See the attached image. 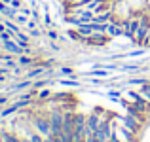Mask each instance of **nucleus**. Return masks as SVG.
I'll use <instances>...</instances> for the list:
<instances>
[{"mask_svg":"<svg viewBox=\"0 0 150 142\" xmlns=\"http://www.w3.org/2000/svg\"><path fill=\"white\" fill-rule=\"evenodd\" d=\"M15 19H17L19 23H25V25L29 23V21H27V15H15Z\"/></svg>","mask_w":150,"mask_h":142,"instance_id":"a878e982","label":"nucleus"},{"mask_svg":"<svg viewBox=\"0 0 150 142\" xmlns=\"http://www.w3.org/2000/svg\"><path fill=\"white\" fill-rule=\"evenodd\" d=\"M118 121L120 123H124L127 129H131L135 135H139L141 131H143V127H144V123H141L139 120H137L135 116H131V114H125V116H120L118 117Z\"/></svg>","mask_w":150,"mask_h":142,"instance_id":"423d86ee","label":"nucleus"},{"mask_svg":"<svg viewBox=\"0 0 150 142\" xmlns=\"http://www.w3.org/2000/svg\"><path fill=\"white\" fill-rule=\"evenodd\" d=\"M2 80H4V76H2V74H0V82H2Z\"/></svg>","mask_w":150,"mask_h":142,"instance_id":"58836bf2","label":"nucleus"},{"mask_svg":"<svg viewBox=\"0 0 150 142\" xmlns=\"http://www.w3.org/2000/svg\"><path fill=\"white\" fill-rule=\"evenodd\" d=\"M139 15L141 13H137V15H131V17H127V19H124L122 21V27H124V34L127 38H131L133 40V36H135V32H137V29H139Z\"/></svg>","mask_w":150,"mask_h":142,"instance_id":"39448f33","label":"nucleus"},{"mask_svg":"<svg viewBox=\"0 0 150 142\" xmlns=\"http://www.w3.org/2000/svg\"><path fill=\"white\" fill-rule=\"evenodd\" d=\"M59 84H61V85H72V87H78V82H74V80H61Z\"/></svg>","mask_w":150,"mask_h":142,"instance_id":"6ab92c4d","label":"nucleus"},{"mask_svg":"<svg viewBox=\"0 0 150 142\" xmlns=\"http://www.w3.org/2000/svg\"><path fill=\"white\" fill-rule=\"evenodd\" d=\"M139 29H137V32H135V36H133V44H137V46H143V42H144V38H146V34L150 32V19H148V15H144V13H141L139 15Z\"/></svg>","mask_w":150,"mask_h":142,"instance_id":"7ed1b4c3","label":"nucleus"},{"mask_svg":"<svg viewBox=\"0 0 150 142\" xmlns=\"http://www.w3.org/2000/svg\"><path fill=\"white\" fill-rule=\"evenodd\" d=\"M27 136L30 138V142H48V140H46V138H44V136H42L38 131H36V133H29Z\"/></svg>","mask_w":150,"mask_h":142,"instance_id":"4468645a","label":"nucleus"},{"mask_svg":"<svg viewBox=\"0 0 150 142\" xmlns=\"http://www.w3.org/2000/svg\"><path fill=\"white\" fill-rule=\"evenodd\" d=\"M101 120H103V117H101L97 112H93V114H89V116H86V138H88V136H91L93 133L97 131V127H99Z\"/></svg>","mask_w":150,"mask_h":142,"instance_id":"0eeeda50","label":"nucleus"},{"mask_svg":"<svg viewBox=\"0 0 150 142\" xmlns=\"http://www.w3.org/2000/svg\"><path fill=\"white\" fill-rule=\"evenodd\" d=\"M114 131H116V129H114ZM116 133H118V136H122V140H124V142H137V135L131 131V129L125 127L124 123L118 127V131H116Z\"/></svg>","mask_w":150,"mask_h":142,"instance_id":"6e6552de","label":"nucleus"},{"mask_svg":"<svg viewBox=\"0 0 150 142\" xmlns=\"http://www.w3.org/2000/svg\"><path fill=\"white\" fill-rule=\"evenodd\" d=\"M86 142H99V140H97L95 135H91V136H88V138H86Z\"/></svg>","mask_w":150,"mask_h":142,"instance_id":"2f4dec72","label":"nucleus"},{"mask_svg":"<svg viewBox=\"0 0 150 142\" xmlns=\"http://www.w3.org/2000/svg\"><path fill=\"white\" fill-rule=\"evenodd\" d=\"M6 102V97H0V104H4Z\"/></svg>","mask_w":150,"mask_h":142,"instance_id":"e433bc0d","label":"nucleus"},{"mask_svg":"<svg viewBox=\"0 0 150 142\" xmlns=\"http://www.w3.org/2000/svg\"><path fill=\"white\" fill-rule=\"evenodd\" d=\"M50 123H51V135L53 136H61L63 135V123H65V112L63 108H55L50 112Z\"/></svg>","mask_w":150,"mask_h":142,"instance_id":"f257e3e1","label":"nucleus"},{"mask_svg":"<svg viewBox=\"0 0 150 142\" xmlns=\"http://www.w3.org/2000/svg\"><path fill=\"white\" fill-rule=\"evenodd\" d=\"M34 127H36V131L40 133L42 136H44L46 140H51L53 138V135H51V123H50V116H46V114H40V116H34Z\"/></svg>","mask_w":150,"mask_h":142,"instance_id":"f03ea898","label":"nucleus"},{"mask_svg":"<svg viewBox=\"0 0 150 142\" xmlns=\"http://www.w3.org/2000/svg\"><path fill=\"white\" fill-rule=\"evenodd\" d=\"M2 2H4V4H8V6H10V4H11V0H2Z\"/></svg>","mask_w":150,"mask_h":142,"instance_id":"4c0bfd02","label":"nucleus"},{"mask_svg":"<svg viewBox=\"0 0 150 142\" xmlns=\"http://www.w3.org/2000/svg\"><path fill=\"white\" fill-rule=\"evenodd\" d=\"M4 30H6V25H2V23H0V32H4Z\"/></svg>","mask_w":150,"mask_h":142,"instance_id":"c9c22d12","label":"nucleus"},{"mask_svg":"<svg viewBox=\"0 0 150 142\" xmlns=\"http://www.w3.org/2000/svg\"><path fill=\"white\" fill-rule=\"evenodd\" d=\"M29 32L33 34V36H40V30H38V29H33V30H29Z\"/></svg>","mask_w":150,"mask_h":142,"instance_id":"473e14b6","label":"nucleus"},{"mask_svg":"<svg viewBox=\"0 0 150 142\" xmlns=\"http://www.w3.org/2000/svg\"><path fill=\"white\" fill-rule=\"evenodd\" d=\"M108 95H110V97H112V98H120V91H108Z\"/></svg>","mask_w":150,"mask_h":142,"instance_id":"7c9ffc66","label":"nucleus"},{"mask_svg":"<svg viewBox=\"0 0 150 142\" xmlns=\"http://www.w3.org/2000/svg\"><path fill=\"white\" fill-rule=\"evenodd\" d=\"M0 142H2V138H0Z\"/></svg>","mask_w":150,"mask_h":142,"instance_id":"ea45409f","label":"nucleus"},{"mask_svg":"<svg viewBox=\"0 0 150 142\" xmlns=\"http://www.w3.org/2000/svg\"><path fill=\"white\" fill-rule=\"evenodd\" d=\"M0 138H2V142H21V138L17 135H13L10 131H2L0 133Z\"/></svg>","mask_w":150,"mask_h":142,"instance_id":"9b49d317","label":"nucleus"},{"mask_svg":"<svg viewBox=\"0 0 150 142\" xmlns=\"http://www.w3.org/2000/svg\"><path fill=\"white\" fill-rule=\"evenodd\" d=\"M4 25H6V29L10 30V32H13V34H15V32H19V27H17V25H13V23L6 21V23H4Z\"/></svg>","mask_w":150,"mask_h":142,"instance_id":"a211bd4d","label":"nucleus"},{"mask_svg":"<svg viewBox=\"0 0 150 142\" xmlns=\"http://www.w3.org/2000/svg\"><path fill=\"white\" fill-rule=\"evenodd\" d=\"M34 59L33 57H27V55H19V65H23V66H27V65H34Z\"/></svg>","mask_w":150,"mask_h":142,"instance_id":"2eb2a0df","label":"nucleus"},{"mask_svg":"<svg viewBox=\"0 0 150 142\" xmlns=\"http://www.w3.org/2000/svg\"><path fill=\"white\" fill-rule=\"evenodd\" d=\"M129 84H131V85H144V84H146V80H141V78H135V80H131Z\"/></svg>","mask_w":150,"mask_h":142,"instance_id":"4be33fe9","label":"nucleus"},{"mask_svg":"<svg viewBox=\"0 0 150 142\" xmlns=\"http://www.w3.org/2000/svg\"><path fill=\"white\" fill-rule=\"evenodd\" d=\"M65 2L70 6V11H72L74 8H86L91 0H65Z\"/></svg>","mask_w":150,"mask_h":142,"instance_id":"f8f14e48","label":"nucleus"},{"mask_svg":"<svg viewBox=\"0 0 150 142\" xmlns=\"http://www.w3.org/2000/svg\"><path fill=\"white\" fill-rule=\"evenodd\" d=\"M11 8H13V10H19V8H21V2H19V0H11V4H10Z\"/></svg>","mask_w":150,"mask_h":142,"instance_id":"393cba45","label":"nucleus"},{"mask_svg":"<svg viewBox=\"0 0 150 142\" xmlns=\"http://www.w3.org/2000/svg\"><path fill=\"white\" fill-rule=\"evenodd\" d=\"M21 13H23V15H30V10H27V8H23V10H21Z\"/></svg>","mask_w":150,"mask_h":142,"instance_id":"72a5a7b5","label":"nucleus"},{"mask_svg":"<svg viewBox=\"0 0 150 142\" xmlns=\"http://www.w3.org/2000/svg\"><path fill=\"white\" fill-rule=\"evenodd\" d=\"M50 89H44V91H40V93H38V97H40V98H48L50 97Z\"/></svg>","mask_w":150,"mask_h":142,"instance_id":"b1692460","label":"nucleus"},{"mask_svg":"<svg viewBox=\"0 0 150 142\" xmlns=\"http://www.w3.org/2000/svg\"><path fill=\"white\" fill-rule=\"evenodd\" d=\"M93 135L97 136V140L99 142H108L112 138V121H110V117H103L99 127H97V131L93 133Z\"/></svg>","mask_w":150,"mask_h":142,"instance_id":"20e7f679","label":"nucleus"},{"mask_svg":"<svg viewBox=\"0 0 150 142\" xmlns=\"http://www.w3.org/2000/svg\"><path fill=\"white\" fill-rule=\"evenodd\" d=\"M21 142H30V138H29V136H23V138H21Z\"/></svg>","mask_w":150,"mask_h":142,"instance_id":"f704fd0d","label":"nucleus"},{"mask_svg":"<svg viewBox=\"0 0 150 142\" xmlns=\"http://www.w3.org/2000/svg\"><path fill=\"white\" fill-rule=\"evenodd\" d=\"M29 85H30V80H27V82H21V84H15V85H13V91H21V89L29 87Z\"/></svg>","mask_w":150,"mask_h":142,"instance_id":"f3484780","label":"nucleus"},{"mask_svg":"<svg viewBox=\"0 0 150 142\" xmlns=\"http://www.w3.org/2000/svg\"><path fill=\"white\" fill-rule=\"evenodd\" d=\"M143 53H144V49H137V51H131V53H127L125 57H141Z\"/></svg>","mask_w":150,"mask_h":142,"instance_id":"412c9836","label":"nucleus"},{"mask_svg":"<svg viewBox=\"0 0 150 142\" xmlns=\"http://www.w3.org/2000/svg\"><path fill=\"white\" fill-rule=\"evenodd\" d=\"M48 36L51 38V40H57V38H59V36H57V32H55V30H48Z\"/></svg>","mask_w":150,"mask_h":142,"instance_id":"c85d7f7f","label":"nucleus"},{"mask_svg":"<svg viewBox=\"0 0 150 142\" xmlns=\"http://www.w3.org/2000/svg\"><path fill=\"white\" fill-rule=\"evenodd\" d=\"M67 98H70V95H67V93H59V95H55V97H53V101H67Z\"/></svg>","mask_w":150,"mask_h":142,"instance_id":"aec40b11","label":"nucleus"},{"mask_svg":"<svg viewBox=\"0 0 150 142\" xmlns=\"http://www.w3.org/2000/svg\"><path fill=\"white\" fill-rule=\"evenodd\" d=\"M36 21H29V23H27V29H29V30H33V29H36Z\"/></svg>","mask_w":150,"mask_h":142,"instance_id":"cd10ccee","label":"nucleus"},{"mask_svg":"<svg viewBox=\"0 0 150 142\" xmlns=\"http://www.w3.org/2000/svg\"><path fill=\"white\" fill-rule=\"evenodd\" d=\"M44 72H46V66L42 65V66H38V68H33L27 76H29V80H34V78H38L40 74H44Z\"/></svg>","mask_w":150,"mask_h":142,"instance_id":"ddd939ff","label":"nucleus"},{"mask_svg":"<svg viewBox=\"0 0 150 142\" xmlns=\"http://www.w3.org/2000/svg\"><path fill=\"white\" fill-rule=\"evenodd\" d=\"M143 47H150V32L146 34V38H144V42H143Z\"/></svg>","mask_w":150,"mask_h":142,"instance_id":"c756f323","label":"nucleus"},{"mask_svg":"<svg viewBox=\"0 0 150 142\" xmlns=\"http://www.w3.org/2000/svg\"><path fill=\"white\" fill-rule=\"evenodd\" d=\"M46 85V80H38L36 84H34V89H40V87H44Z\"/></svg>","mask_w":150,"mask_h":142,"instance_id":"bb28decb","label":"nucleus"},{"mask_svg":"<svg viewBox=\"0 0 150 142\" xmlns=\"http://www.w3.org/2000/svg\"><path fill=\"white\" fill-rule=\"evenodd\" d=\"M108 70H103V68H99V70H91L89 72V76H101V78H105V76H108Z\"/></svg>","mask_w":150,"mask_h":142,"instance_id":"dca6fc26","label":"nucleus"},{"mask_svg":"<svg viewBox=\"0 0 150 142\" xmlns=\"http://www.w3.org/2000/svg\"><path fill=\"white\" fill-rule=\"evenodd\" d=\"M108 40H110V36L106 32H93L91 36L88 38V44L89 46H105Z\"/></svg>","mask_w":150,"mask_h":142,"instance_id":"1a4fd4ad","label":"nucleus"},{"mask_svg":"<svg viewBox=\"0 0 150 142\" xmlns=\"http://www.w3.org/2000/svg\"><path fill=\"white\" fill-rule=\"evenodd\" d=\"M76 32L80 34V36H84V38H89L93 32H95V29H93V25H91V23H84V25L76 27Z\"/></svg>","mask_w":150,"mask_h":142,"instance_id":"9d476101","label":"nucleus"},{"mask_svg":"<svg viewBox=\"0 0 150 142\" xmlns=\"http://www.w3.org/2000/svg\"><path fill=\"white\" fill-rule=\"evenodd\" d=\"M61 74H63V76H72V68H69V66H63V68H61Z\"/></svg>","mask_w":150,"mask_h":142,"instance_id":"5701e85b","label":"nucleus"}]
</instances>
